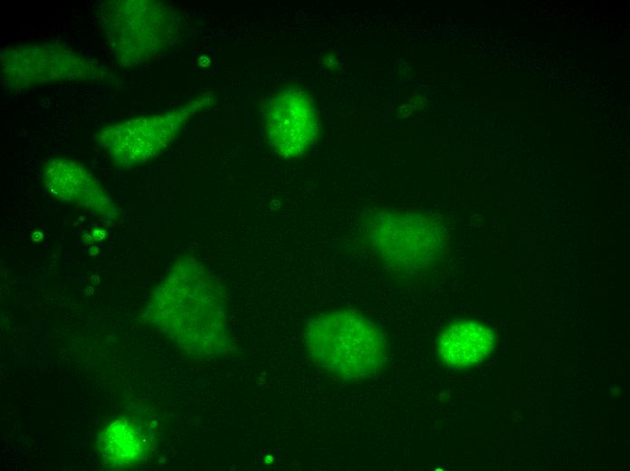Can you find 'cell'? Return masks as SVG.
I'll return each instance as SVG.
<instances>
[{
    "mask_svg": "<svg viewBox=\"0 0 630 471\" xmlns=\"http://www.w3.org/2000/svg\"><path fill=\"white\" fill-rule=\"evenodd\" d=\"M263 125L269 143L280 157L298 159L317 138L320 126L317 107L303 91H279L265 106Z\"/></svg>",
    "mask_w": 630,
    "mask_h": 471,
    "instance_id": "3957f363",
    "label": "cell"
},
{
    "mask_svg": "<svg viewBox=\"0 0 630 471\" xmlns=\"http://www.w3.org/2000/svg\"><path fill=\"white\" fill-rule=\"evenodd\" d=\"M494 349L492 332L478 322L463 321L447 328L438 341V356L449 367L468 369L484 361Z\"/></svg>",
    "mask_w": 630,
    "mask_h": 471,
    "instance_id": "5b68a950",
    "label": "cell"
},
{
    "mask_svg": "<svg viewBox=\"0 0 630 471\" xmlns=\"http://www.w3.org/2000/svg\"><path fill=\"white\" fill-rule=\"evenodd\" d=\"M149 317L159 331L189 352L215 357L229 350L223 287L194 259L174 264L154 293Z\"/></svg>",
    "mask_w": 630,
    "mask_h": 471,
    "instance_id": "6da1fadb",
    "label": "cell"
},
{
    "mask_svg": "<svg viewBox=\"0 0 630 471\" xmlns=\"http://www.w3.org/2000/svg\"><path fill=\"white\" fill-rule=\"evenodd\" d=\"M302 338L316 364L345 380L372 378L387 359L382 332L353 310L339 309L315 316L304 325Z\"/></svg>",
    "mask_w": 630,
    "mask_h": 471,
    "instance_id": "7a4b0ae2",
    "label": "cell"
},
{
    "mask_svg": "<svg viewBox=\"0 0 630 471\" xmlns=\"http://www.w3.org/2000/svg\"><path fill=\"white\" fill-rule=\"evenodd\" d=\"M188 112L184 110L119 125L110 141L111 152L128 163L154 157L174 138Z\"/></svg>",
    "mask_w": 630,
    "mask_h": 471,
    "instance_id": "277c9868",
    "label": "cell"
},
{
    "mask_svg": "<svg viewBox=\"0 0 630 471\" xmlns=\"http://www.w3.org/2000/svg\"><path fill=\"white\" fill-rule=\"evenodd\" d=\"M149 437L141 422L121 418L107 426L100 435L99 448L112 466H129L140 462L148 452Z\"/></svg>",
    "mask_w": 630,
    "mask_h": 471,
    "instance_id": "8992f818",
    "label": "cell"
}]
</instances>
